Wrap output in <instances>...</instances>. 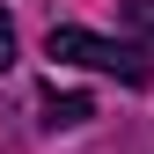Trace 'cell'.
Instances as JSON below:
<instances>
[{"instance_id": "obj_1", "label": "cell", "mask_w": 154, "mask_h": 154, "mask_svg": "<svg viewBox=\"0 0 154 154\" xmlns=\"http://www.w3.org/2000/svg\"><path fill=\"white\" fill-rule=\"evenodd\" d=\"M44 59H59V66H88V73H118L125 88H147V81H154V66H147L140 44H125V37H95V29H81V22H51Z\"/></svg>"}, {"instance_id": "obj_2", "label": "cell", "mask_w": 154, "mask_h": 154, "mask_svg": "<svg viewBox=\"0 0 154 154\" xmlns=\"http://www.w3.org/2000/svg\"><path fill=\"white\" fill-rule=\"evenodd\" d=\"M88 118H95V103H88L81 88H44V125L51 132H73V125H88Z\"/></svg>"}, {"instance_id": "obj_3", "label": "cell", "mask_w": 154, "mask_h": 154, "mask_svg": "<svg viewBox=\"0 0 154 154\" xmlns=\"http://www.w3.org/2000/svg\"><path fill=\"white\" fill-rule=\"evenodd\" d=\"M125 22H132V29H140V37H147V44H154V0H125Z\"/></svg>"}, {"instance_id": "obj_4", "label": "cell", "mask_w": 154, "mask_h": 154, "mask_svg": "<svg viewBox=\"0 0 154 154\" xmlns=\"http://www.w3.org/2000/svg\"><path fill=\"white\" fill-rule=\"evenodd\" d=\"M15 66V22H8V8H0V73Z\"/></svg>"}]
</instances>
